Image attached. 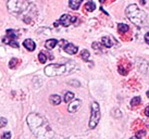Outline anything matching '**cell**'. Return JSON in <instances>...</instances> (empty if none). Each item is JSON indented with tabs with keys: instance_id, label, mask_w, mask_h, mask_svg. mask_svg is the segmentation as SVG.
Instances as JSON below:
<instances>
[{
	"instance_id": "obj_8",
	"label": "cell",
	"mask_w": 149,
	"mask_h": 139,
	"mask_svg": "<svg viewBox=\"0 0 149 139\" xmlns=\"http://www.w3.org/2000/svg\"><path fill=\"white\" fill-rule=\"evenodd\" d=\"M81 104H82L81 100H79V99H74V100H72V101L70 102L68 110H69V112H70V113H75V112L79 109Z\"/></svg>"
},
{
	"instance_id": "obj_1",
	"label": "cell",
	"mask_w": 149,
	"mask_h": 139,
	"mask_svg": "<svg viewBox=\"0 0 149 139\" xmlns=\"http://www.w3.org/2000/svg\"><path fill=\"white\" fill-rule=\"evenodd\" d=\"M27 123H29V126L31 128V131H33L37 137H39V138L46 139L48 138V135H47L48 133L52 134L51 128L48 125V123L46 122L40 115L36 114V113H32V114L29 115Z\"/></svg>"
},
{
	"instance_id": "obj_28",
	"label": "cell",
	"mask_w": 149,
	"mask_h": 139,
	"mask_svg": "<svg viewBox=\"0 0 149 139\" xmlns=\"http://www.w3.org/2000/svg\"><path fill=\"white\" fill-rule=\"evenodd\" d=\"M131 139H138V137H133V138H131Z\"/></svg>"
},
{
	"instance_id": "obj_5",
	"label": "cell",
	"mask_w": 149,
	"mask_h": 139,
	"mask_svg": "<svg viewBox=\"0 0 149 139\" xmlns=\"http://www.w3.org/2000/svg\"><path fill=\"white\" fill-rule=\"evenodd\" d=\"M100 121V108L99 104L97 102H93L91 103V119H89V123H88V126L89 128L94 129L97 124L99 123Z\"/></svg>"
},
{
	"instance_id": "obj_12",
	"label": "cell",
	"mask_w": 149,
	"mask_h": 139,
	"mask_svg": "<svg viewBox=\"0 0 149 139\" xmlns=\"http://www.w3.org/2000/svg\"><path fill=\"white\" fill-rule=\"evenodd\" d=\"M49 101L51 104L58 106V104L61 103V98H60V96H58V95H51L49 97Z\"/></svg>"
},
{
	"instance_id": "obj_18",
	"label": "cell",
	"mask_w": 149,
	"mask_h": 139,
	"mask_svg": "<svg viewBox=\"0 0 149 139\" xmlns=\"http://www.w3.org/2000/svg\"><path fill=\"white\" fill-rule=\"evenodd\" d=\"M81 57H82V59H83L84 61H88L89 60V51L88 50H83L81 52Z\"/></svg>"
},
{
	"instance_id": "obj_7",
	"label": "cell",
	"mask_w": 149,
	"mask_h": 139,
	"mask_svg": "<svg viewBox=\"0 0 149 139\" xmlns=\"http://www.w3.org/2000/svg\"><path fill=\"white\" fill-rule=\"evenodd\" d=\"M75 20H76L75 17H71L69 14H63L62 17H60V20H59L58 22H59V24L63 25L64 27H68V26H70L72 23H74Z\"/></svg>"
},
{
	"instance_id": "obj_21",
	"label": "cell",
	"mask_w": 149,
	"mask_h": 139,
	"mask_svg": "<svg viewBox=\"0 0 149 139\" xmlns=\"http://www.w3.org/2000/svg\"><path fill=\"white\" fill-rule=\"evenodd\" d=\"M17 63H19V60L15 59V58H13V59H11L10 63H9V67H10V69H14V67L17 66Z\"/></svg>"
},
{
	"instance_id": "obj_20",
	"label": "cell",
	"mask_w": 149,
	"mask_h": 139,
	"mask_svg": "<svg viewBox=\"0 0 149 139\" xmlns=\"http://www.w3.org/2000/svg\"><path fill=\"white\" fill-rule=\"evenodd\" d=\"M38 60H39L40 63H46V61H47V56L44 52H40L38 54Z\"/></svg>"
},
{
	"instance_id": "obj_24",
	"label": "cell",
	"mask_w": 149,
	"mask_h": 139,
	"mask_svg": "<svg viewBox=\"0 0 149 139\" xmlns=\"http://www.w3.org/2000/svg\"><path fill=\"white\" fill-rule=\"evenodd\" d=\"M145 41L149 45V32L145 35Z\"/></svg>"
},
{
	"instance_id": "obj_3",
	"label": "cell",
	"mask_w": 149,
	"mask_h": 139,
	"mask_svg": "<svg viewBox=\"0 0 149 139\" xmlns=\"http://www.w3.org/2000/svg\"><path fill=\"white\" fill-rule=\"evenodd\" d=\"M125 14H126V17L130 19V21L132 22L133 24L137 25V26L145 25L147 15H146V13L143 10H141L137 7L136 4L128 6L126 10H125Z\"/></svg>"
},
{
	"instance_id": "obj_23",
	"label": "cell",
	"mask_w": 149,
	"mask_h": 139,
	"mask_svg": "<svg viewBox=\"0 0 149 139\" xmlns=\"http://www.w3.org/2000/svg\"><path fill=\"white\" fill-rule=\"evenodd\" d=\"M7 120L4 119V117H0V128H2V127H4L6 125H7Z\"/></svg>"
},
{
	"instance_id": "obj_10",
	"label": "cell",
	"mask_w": 149,
	"mask_h": 139,
	"mask_svg": "<svg viewBox=\"0 0 149 139\" xmlns=\"http://www.w3.org/2000/svg\"><path fill=\"white\" fill-rule=\"evenodd\" d=\"M63 49H64V51L66 53H69V54H75V53L79 51V48L75 45H73V44H66Z\"/></svg>"
},
{
	"instance_id": "obj_17",
	"label": "cell",
	"mask_w": 149,
	"mask_h": 139,
	"mask_svg": "<svg viewBox=\"0 0 149 139\" xmlns=\"http://www.w3.org/2000/svg\"><path fill=\"white\" fill-rule=\"evenodd\" d=\"M85 9H86L87 11H89V12H91V11H94L96 9V4L93 2V1H88L86 4H85Z\"/></svg>"
},
{
	"instance_id": "obj_9",
	"label": "cell",
	"mask_w": 149,
	"mask_h": 139,
	"mask_svg": "<svg viewBox=\"0 0 149 139\" xmlns=\"http://www.w3.org/2000/svg\"><path fill=\"white\" fill-rule=\"evenodd\" d=\"M23 46L25 47V49L29 50V51H34L36 49V44L34 42L33 39H29V38L23 41Z\"/></svg>"
},
{
	"instance_id": "obj_14",
	"label": "cell",
	"mask_w": 149,
	"mask_h": 139,
	"mask_svg": "<svg viewBox=\"0 0 149 139\" xmlns=\"http://www.w3.org/2000/svg\"><path fill=\"white\" fill-rule=\"evenodd\" d=\"M101 42H102V45L104 47H107V48H111L112 46H113V40H112L110 37H102V39H101Z\"/></svg>"
},
{
	"instance_id": "obj_19",
	"label": "cell",
	"mask_w": 149,
	"mask_h": 139,
	"mask_svg": "<svg viewBox=\"0 0 149 139\" xmlns=\"http://www.w3.org/2000/svg\"><path fill=\"white\" fill-rule=\"evenodd\" d=\"M141 97H135V98L132 99V101H131V106H137L139 103H141Z\"/></svg>"
},
{
	"instance_id": "obj_4",
	"label": "cell",
	"mask_w": 149,
	"mask_h": 139,
	"mask_svg": "<svg viewBox=\"0 0 149 139\" xmlns=\"http://www.w3.org/2000/svg\"><path fill=\"white\" fill-rule=\"evenodd\" d=\"M7 6L10 12L19 14L29 7V2L26 0H7Z\"/></svg>"
},
{
	"instance_id": "obj_15",
	"label": "cell",
	"mask_w": 149,
	"mask_h": 139,
	"mask_svg": "<svg viewBox=\"0 0 149 139\" xmlns=\"http://www.w3.org/2000/svg\"><path fill=\"white\" fill-rule=\"evenodd\" d=\"M118 29H119V32H120L121 34H124V33H126V32H128L130 27H128V25L120 23V24L118 25Z\"/></svg>"
},
{
	"instance_id": "obj_2",
	"label": "cell",
	"mask_w": 149,
	"mask_h": 139,
	"mask_svg": "<svg viewBox=\"0 0 149 139\" xmlns=\"http://www.w3.org/2000/svg\"><path fill=\"white\" fill-rule=\"evenodd\" d=\"M75 67L74 62H69L65 64H49L45 67V74L47 76H61L73 72Z\"/></svg>"
},
{
	"instance_id": "obj_13",
	"label": "cell",
	"mask_w": 149,
	"mask_h": 139,
	"mask_svg": "<svg viewBox=\"0 0 149 139\" xmlns=\"http://www.w3.org/2000/svg\"><path fill=\"white\" fill-rule=\"evenodd\" d=\"M57 45H58V40H57V39H48V40L45 42V47L49 50L54 49Z\"/></svg>"
},
{
	"instance_id": "obj_26",
	"label": "cell",
	"mask_w": 149,
	"mask_h": 139,
	"mask_svg": "<svg viewBox=\"0 0 149 139\" xmlns=\"http://www.w3.org/2000/svg\"><path fill=\"white\" fill-rule=\"evenodd\" d=\"M141 4H145L146 3V0H141Z\"/></svg>"
},
{
	"instance_id": "obj_16",
	"label": "cell",
	"mask_w": 149,
	"mask_h": 139,
	"mask_svg": "<svg viewBox=\"0 0 149 139\" xmlns=\"http://www.w3.org/2000/svg\"><path fill=\"white\" fill-rule=\"evenodd\" d=\"M72 100H74V94L71 92V91H68L65 94V96H64V102L70 103Z\"/></svg>"
},
{
	"instance_id": "obj_6",
	"label": "cell",
	"mask_w": 149,
	"mask_h": 139,
	"mask_svg": "<svg viewBox=\"0 0 149 139\" xmlns=\"http://www.w3.org/2000/svg\"><path fill=\"white\" fill-rule=\"evenodd\" d=\"M17 33L13 29H8L7 31V35L2 38V42L7 44V45L11 46V47H14V48H19L20 45L17 44Z\"/></svg>"
},
{
	"instance_id": "obj_11",
	"label": "cell",
	"mask_w": 149,
	"mask_h": 139,
	"mask_svg": "<svg viewBox=\"0 0 149 139\" xmlns=\"http://www.w3.org/2000/svg\"><path fill=\"white\" fill-rule=\"evenodd\" d=\"M82 2H83V0H70L69 7H70L72 10H77V9L81 7Z\"/></svg>"
},
{
	"instance_id": "obj_25",
	"label": "cell",
	"mask_w": 149,
	"mask_h": 139,
	"mask_svg": "<svg viewBox=\"0 0 149 139\" xmlns=\"http://www.w3.org/2000/svg\"><path fill=\"white\" fill-rule=\"evenodd\" d=\"M145 114H146V116H149V106L145 109Z\"/></svg>"
},
{
	"instance_id": "obj_22",
	"label": "cell",
	"mask_w": 149,
	"mask_h": 139,
	"mask_svg": "<svg viewBox=\"0 0 149 139\" xmlns=\"http://www.w3.org/2000/svg\"><path fill=\"white\" fill-rule=\"evenodd\" d=\"M1 139H11V133H10V131L3 133L2 136H1Z\"/></svg>"
},
{
	"instance_id": "obj_29",
	"label": "cell",
	"mask_w": 149,
	"mask_h": 139,
	"mask_svg": "<svg viewBox=\"0 0 149 139\" xmlns=\"http://www.w3.org/2000/svg\"><path fill=\"white\" fill-rule=\"evenodd\" d=\"M100 2H101V3H102V2H104V0H100Z\"/></svg>"
},
{
	"instance_id": "obj_27",
	"label": "cell",
	"mask_w": 149,
	"mask_h": 139,
	"mask_svg": "<svg viewBox=\"0 0 149 139\" xmlns=\"http://www.w3.org/2000/svg\"><path fill=\"white\" fill-rule=\"evenodd\" d=\"M146 95H147V97L149 98V89H148V91H147V94H146Z\"/></svg>"
}]
</instances>
